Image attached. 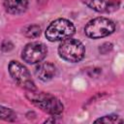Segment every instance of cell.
Wrapping results in <instances>:
<instances>
[{"label": "cell", "instance_id": "obj_1", "mask_svg": "<svg viewBox=\"0 0 124 124\" xmlns=\"http://www.w3.org/2000/svg\"><path fill=\"white\" fill-rule=\"evenodd\" d=\"M26 98L36 107L51 115H59L64 109L60 100L49 93L36 92V90L28 91L26 93Z\"/></svg>", "mask_w": 124, "mask_h": 124}, {"label": "cell", "instance_id": "obj_2", "mask_svg": "<svg viewBox=\"0 0 124 124\" xmlns=\"http://www.w3.org/2000/svg\"><path fill=\"white\" fill-rule=\"evenodd\" d=\"M76 32V27L72 21L66 18H57L49 23L46 30V38L49 42L63 41L71 38Z\"/></svg>", "mask_w": 124, "mask_h": 124}, {"label": "cell", "instance_id": "obj_3", "mask_svg": "<svg viewBox=\"0 0 124 124\" xmlns=\"http://www.w3.org/2000/svg\"><path fill=\"white\" fill-rule=\"evenodd\" d=\"M58 53L60 57L68 62H79L85 54V47L78 40L68 38L61 42L58 46Z\"/></svg>", "mask_w": 124, "mask_h": 124}, {"label": "cell", "instance_id": "obj_4", "mask_svg": "<svg viewBox=\"0 0 124 124\" xmlns=\"http://www.w3.org/2000/svg\"><path fill=\"white\" fill-rule=\"evenodd\" d=\"M115 24L112 20L107 17H96L87 22L84 27V32L91 39H100L113 33Z\"/></svg>", "mask_w": 124, "mask_h": 124}, {"label": "cell", "instance_id": "obj_5", "mask_svg": "<svg viewBox=\"0 0 124 124\" xmlns=\"http://www.w3.org/2000/svg\"><path fill=\"white\" fill-rule=\"evenodd\" d=\"M9 73L13 79L20 87L26 89L27 91L37 90L35 82L33 81L29 71L25 66H23L18 61L13 60L9 63Z\"/></svg>", "mask_w": 124, "mask_h": 124}, {"label": "cell", "instance_id": "obj_6", "mask_svg": "<svg viewBox=\"0 0 124 124\" xmlns=\"http://www.w3.org/2000/svg\"><path fill=\"white\" fill-rule=\"evenodd\" d=\"M46 53L47 48L43 43L31 42L23 47L21 51V57L29 64H36L41 62L46 57Z\"/></svg>", "mask_w": 124, "mask_h": 124}, {"label": "cell", "instance_id": "obj_7", "mask_svg": "<svg viewBox=\"0 0 124 124\" xmlns=\"http://www.w3.org/2000/svg\"><path fill=\"white\" fill-rule=\"evenodd\" d=\"M82 2L98 13H112L120 7V2L117 0H82Z\"/></svg>", "mask_w": 124, "mask_h": 124}, {"label": "cell", "instance_id": "obj_8", "mask_svg": "<svg viewBox=\"0 0 124 124\" xmlns=\"http://www.w3.org/2000/svg\"><path fill=\"white\" fill-rule=\"evenodd\" d=\"M36 77L42 81H48L56 75V67L50 62H42L35 68Z\"/></svg>", "mask_w": 124, "mask_h": 124}, {"label": "cell", "instance_id": "obj_9", "mask_svg": "<svg viewBox=\"0 0 124 124\" xmlns=\"http://www.w3.org/2000/svg\"><path fill=\"white\" fill-rule=\"evenodd\" d=\"M4 7L9 14L19 15L27 10L28 0H4Z\"/></svg>", "mask_w": 124, "mask_h": 124}, {"label": "cell", "instance_id": "obj_10", "mask_svg": "<svg viewBox=\"0 0 124 124\" xmlns=\"http://www.w3.org/2000/svg\"><path fill=\"white\" fill-rule=\"evenodd\" d=\"M0 119L12 122L16 119V114L13 109L0 106Z\"/></svg>", "mask_w": 124, "mask_h": 124}, {"label": "cell", "instance_id": "obj_11", "mask_svg": "<svg viewBox=\"0 0 124 124\" xmlns=\"http://www.w3.org/2000/svg\"><path fill=\"white\" fill-rule=\"evenodd\" d=\"M23 33L27 38H31V39H35L37 37L40 36L41 34V27L37 24H30L27 25L24 29H23Z\"/></svg>", "mask_w": 124, "mask_h": 124}, {"label": "cell", "instance_id": "obj_12", "mask_svg": "<svg viewBox=\"0 0 124 124\" xmlns=\"http://www.w3.org/2000/svg\"><path fill=\"white\" fill-rule=\"evenodd\" d=\"M95 123H122V119L116 115V114H108V115H105L103 117H100L98 119H96L94 121Z\"/></svg>", "mask_w": 124, "mask_h": 124}, {"label": "cell", "instance_id": "obj_13", "mask_svg": "<svg viewBox=\"0 0 124 124\" xmlns=\"http://www.w3.org/2000/svg\"><path fill=\"white\" fill-rule=\"evenodd\" d=\"M112 49V45L110 43H104L102 46H100L99 47V51L102 54H107L108 52H109Z\"/></svg>", "mask_w": 124, "mask_h": 124}, {"label": "cell", "instance_id": "obj_14", "mask_svg": "<svg viewBox=\"0 0 124 124\" xmlns=\"http://www.w3.org/2000/svg\"><path fill=\"white\" fill-rule=\"evenodd\" d=\"M14 48V45H13V43L11 42V41H3L2 42V44H1V49L3 50V51H5V52H8V51H10V50H12Z\"/></svg>", "mask_w": 124, "mask_h": 124}]
</instances>
